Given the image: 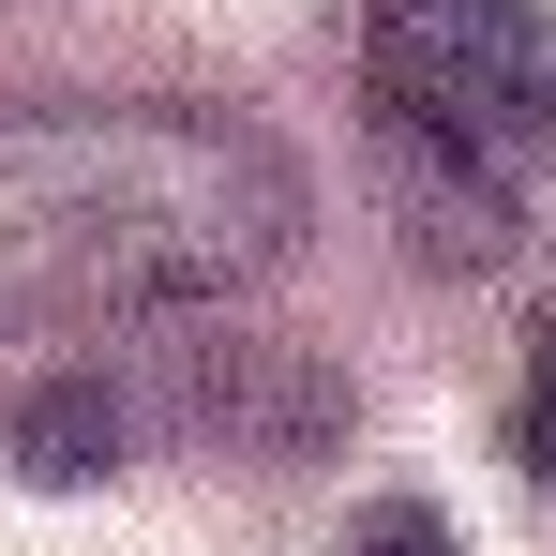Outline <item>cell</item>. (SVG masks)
Masks as SVG:
<instances>
[{
	"instance_id": "obj_1",
	"label": "cell",
	"mask_w": 556,
	"mask_h": 556,
	"mask_svg": "<svg viewBox=\"0 0 556 556\" xmlns=\"http://www.w3.org/2000/svg\"><path fill=\"white\" fill-rule=\"evenodd\" d=\"M301 241V166L226 105H0V331L166 316Z\"/></svg>"
},
{
	"instance_id": "obj_2",
	"label": "cell",
	"mask_w": 556,
	"mask_h": 556,
	"mask_svg": "<svg viewBox=\"0 0 556 556\" xmlns=\"http://www.w3.org/2000/svg\"><path fill=\"white\" fill-rule=\"evenodd\" d=\"M362 105L421 181L511 195L556 136V15L542 0H362Z\"/></svg>"
},
{
	"instance_id": "obj_3",
	"label": "cell",
	"mask_w": 556,
	"mask_h": 556,
	"mask_svg": "<svg viewBox=\"0 0 556 556\" xmlns=\"http://www.w3.org/2000/svg\"><path fill=\"white\" fill-rule=\"evenodd\" d=\"M511 452L556 481V316H542V346H527V391H511Z\"/></svg>"
}]
</instances>
